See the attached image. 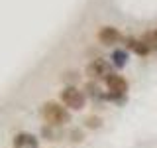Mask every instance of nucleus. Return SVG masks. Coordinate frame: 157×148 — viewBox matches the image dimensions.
<instances>
[{
	"instance_id": "nucleus-1",
	"label": "nucleus",
	"mask_w": 157,
	"mask_h": 148,
	"mask_svg": "<svg viewBox=\"0 0 157 148\" xmlns=\"http://www.w3.org/2000/svg\"><path fill=\"white\" fill-rule=\"evenodd\" d=\"M41 117L49 126H65L71 122V113L67 107L59 105L55 101H47L41 107Z\"/></svg>"
},
{
	"instance_id": "nucleus-2",
	"label": "nucleus",
	"mask_w": 157,
	"mask_h": 148,
	"mask_svg": "<svg viewBox=\"0 0 157 148\" xmlns=\"http://www.w3.org/2000/svg\"><path fill=\"white\" fill-rule=\"evenodd\" d=\"M59 99H61V103L67 109H73V111H81V109H85V105H86V95L78 87H73V85L63 89V91L59 93Z\"/></svg>"
},
{
	"instance_id": "nucleus-3",
	"label": "nucleus",
	"mask_w": 157,
	"mask_h": 148,
	"mask_svg": "<svg viewBox=\"0 0 157 148\" xmlns=\"http://www.w3.org/2000/svg\"><path fill=\"white\" fill-rule=\"evenodd\" d=\"M106 87H108V99L112 101H120L122 97L128 93V81L122 75H116V73H110L106 77Z\"/></svg>"
},
{
	"instance_id": "nucleus-4",
	"label": "nucleus",
	"mask_w": 157,
	"mask_h": 148,
	"mask_svg": "<svg viewBox=\"0 0 157 148\" xmlns=\"http://www.w3.org/2000/svg\"><path fill=\"white\" fill-rule=\"evenodd\" d=\"M86 75L90 79H106L110 75V65L106 59H92L86 65Z\"/></svg>"
},
{
	"instance_id": "nucleus-5",
	"label": "nucleus",
	"mask_w": 157,
	"mask_h": 148,
	"mask_svg": "<svg viewBox=\"0 0 157 148\" xmlns=\"http://www.w3.org/2000/svg\"><path fill=\"white\" fill-rule=\"evenodd\" d=\"M12 146L14 148H37L39 142H37V138L33 134H29V132H20V134L14 136Z\"/></svg>"
},
{
	"instance_id": "nucleus-6",
	"label": "nucleus",
	"mask_w": 157,
	"mask_h": 148,
	"mask_svg": "<svg viewBox=\"0 0 157 148\" xmlns=\"http://www.w3.org/2000/svg\"><path fill=\"white\" fill-rule=\"evenodd\" d=\"M118 39H120V32H118L116 28H112V26H104V28H100V32H98V42L104 43V46L116 43Z\"/></svg>"
},
{
	"instance_id": "nucleus-7",
	"label": "nucleus",
	"mask_w": 157,
	"mask_h": 148,
	"mask_svg": "<svg viewBox=\"0 0 157 148\" xmlns=\"http://www.w3.org/2000/svg\"><path fill=\"white\" fill-rule=\"evenodd\" d=\"M128 46H130L137 56H147L149 53V43H147V39H128Z\"/></svg>"
},
{
	"instance_id": "nucleus-8",
	"label": "nucleus",
	"mask_w": 157,
	"mask_h": 148,
	"mask_svg": "<svg viewBox=\"0 0 157 148\" xmlns=\"http://www.w3.org/2000/svg\"><path fill=\"white\" fill-rule=\"evenodd\" d=\"M112 63H114L116 67H124L128 63V53L126 49H116L114 53H112Z\"/></svg>"
},
{
	"instance_id": "nucleus-9",
	"label": "nucleus",
	"mask_w": 157,
	"mask_h": 148,
	"mask_svg": "<svg viewBox=\"0 0 157 148\" xmlns=\"http://www.w3.org/2000/svg\"><path fill=\"white\" fill-rule=\"evenodd\" d=\"M86 93H88L92 99H102V97H104V95L100 93V87H98L96 83H88V85H86Z\"/></svg>"
},
{
	"instance_id": "nucleus-10",
	"label": "nucleus",
	"mask_w": 157,
	"mask_h": 148,
	"mask_svg": "<svg viewBox=\"0 0 157 148\" xmlns=\"http://www.w3.org/2000/svg\"><path fill=\"white\" fill-rule=\"evenodd\" d=\"M85 125L88 126V128H100L102 126V121H100V117H86V121H85Z\"/></svg>"
},
{
	"instance_id": "nucleus-11",
	"label": "nucleus",
	"mask_w": 157,
	"mask_h": 148,
	"mask_svg": "<svg viewBox=\"0 0 157 148\" xmlns=\"http://www.w3.org/2000/svg\"><path fill=\"white\" fill-rule=\"evenodd\" d=\"M43 134H45V136L49 138V140H57V132H53V130H51V126H49V125H47L45 128H43Z\"/></svg>"
},
{
	"instance_id": "nucleus-12",
	"label": "nucleus",
	"mask_w": 157,
	"mask_h": 148,
	"mask_svg": "<svg viewBox=\"0 0 157 148\" xmlns=\"http://www.w3.org/2000/svg\"><path fill=\"white\" fill-rule=\"evenodd\" d=\"M73 142H82V132L73 130Z\"/></svg>"
},
{
	"instance_id": "nucleus-13",
	"label": "nucleus",
	"mask_w": 157,
	"mask_h": 148,
	"mask_svg": "<svg viewBox=\"0 0 157 148\" xmlns=\"http://www.w3.org/2000/svg\"><path fill=\"white\" fill-rule=\"evenodd\" d=\"M155 36H157V32H155Z\"/></svg>"
}]
</instances>
